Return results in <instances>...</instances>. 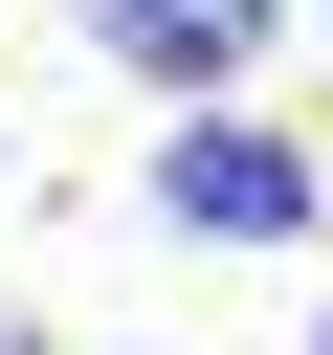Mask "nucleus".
Returning a JSON list of instances; mask_svg holds the SVG:
<instances>
[{"instance_id":"obj_1","label":"nucleus","mask_w":333,"mask_h":355,"mask_svg":"<svg viewBox=\"0 0 333 355\" xmlns=\"http://www.w3.org/2000/svg\"><path fill=\"white\" fill-rule=\"evenodd\" d=\"M89 44L155 67V89H244V67L289 44V0H89Z\"/></svg>"},{"instance_id":"obj_2","label":"nucleus","mask_w":333,"mask_h":355,"mask_svg":"<svg viewBox=\"0 0 333 355\" xmlns=\"http://www.w3.org/2000/svg\"><path fill=\"white\" fill-rule=\"evenodd\" d=\"M178 222L289 244V222H311V155H289V133H244V111H200V133H178Z\"/></svg>"}]
</instances>
